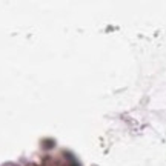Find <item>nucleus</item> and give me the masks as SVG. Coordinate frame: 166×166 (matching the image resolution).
<instances>
[]
</instances>
